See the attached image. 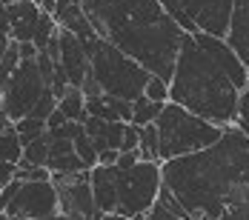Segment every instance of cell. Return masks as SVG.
Returning a JSON list of instances; mask_svg holds the SVG:
<instances>
[{
  "label": "cell",
  "instance_id": "1",
  "mask_svg": "<svg viewBox=\"0 0 249 220\" xmlns=\"http://www.w3.org/2000/svg\"><path fill=\"white\" fill-rule=\"evenodd\" d=\"M100 40L141 63L152 77L172 83L183 46V29L163 12L160 0H80Z\"/></svg>",
  "mask_w": 249,
  "mask_h": 220
},
{
  "label": "cell",
  "instance_id": "2",
  "mask_svg": "<svg viewBox=\"0 0 249 220\" xmlns=\"http://www.w3.org/2000/svg\"><path fill=\"white\" fill-rule=\"evenodd\" d=\"M163 186L178 197L189 220H215L229 189L249 171V137L229 126L215 146L160 163Z\"/></svg>",
  "mask_w": 249,
  "mask_h": 220
},
{
  "label": "cell",
  "instance_id": "3",
  "mask_svg": "<svg viewBox=\"0 0 249 220\" xmlns=\"http://www.w3.org/2000/svg\"><path fill=\"white\" fill-rule=\"evenodd\" d=\"M241 95L244 92L218 69V63L206 51H200L195 37L186 34L169 83V103L221 129H229L238 123Z\"/></svg>",
  "mask_w": 249,
  "mask_h": 220
},
{
  "label": "cell",
  "instance_id": "4",
  "mask_svg": "<svg viewBox=\"0 0 249 220\" xmlns=\"http://www.w3.org/2000/svg\"><path fill=\"white\" fill-rule=\"evenodd\" d=\"M155 126H158V137H160V163L198 154L203 149L215 146L226 132L221 126H215V123L175 106V103L163 106V112H160Z\"/></svg>",
  "mask_w": 249,
  "mask_h": 220
},
{
  "label": "cell",
  "instance_id": "5",
  "mask_svg": "<svg viewBox=\"0 0 249 220\" xmlns=\"http://www.w3.org/2000/svg\"><path fill=\"white\" fill-rule=\"evenodd\" d=\"M86 54H89L92 74H95V80H98L103 95L124 98L129 103L143 98L146 83L152 80V74L141 63H135L132 57H126L124 51H118L115 46H109L106 40H98Z\"/></svg>",
  "mask_w": 249,
  "mask_h": 220
},
{
  "label": "cell",
  "instance_id": "6",
  "mask_svg": "<svg viewBox=\"0 0 249 220\" xmlns=\"http://www.w3.org/2000/svg\"><path fill=\"white\" fill-rule=\"evenodd\" d=\"M163 189V171L160 163H146L141 160L132 169L115 166V195L118 206L115 215L121 218H138V215H149V209L158 200V192Z\"/></svg>",
  "mask_w": 249,
  "mask_h": 220
},
{
  "label": "cell",
  "instance_id": "7",
  "mask_svg": "<svg viewBox=\"0 0 249 220\" xmlns=\"http://www.w3.org/2000/svg\"><path fill=\"white\" fill-rule=\"evenodd\" d=\"M0 215L15 220H49L60 215L57 189L52 180L43 183H23L15 180L0 192Z\"/></svg>",
  "mask_w": 249,
  "mask_h": 220
},
{
  "label": "cell",
  "instance_id": "8",
  "mask_svg": "<svg viewBox=\"0 0 249 220\" xmlns=\"http://www.w3.org/2000/svg\"><path fill=\"white\" fill-rule=\"evenodd\" d=\"M46 89L49 86L43 83L37 60H20L18 72L12 74L9 86L3 89V112H6V118L12 123H20L23 118H29Z\"/></svg>",
  "mask_w": 249,
  "mask_h": 220
},
{
  "label": "cell",
  "instance_id": "9",
  "mask_svg": "<svg viewBox=\"0 0 249 220\" xmlns=\"http://www.w3.org/2000/svg\"><path fill=\"white\" fill-rule=\"evenodd\" d=\"M52 183L57 189L60 215L75 220H100L98 203L92 195V171H77V174H52Z\"/></svg>",
  "mask_w": 249,
  "mask_h": 220
},
{
  "label": "cell",
  "instance_id": "10",
  "mask_svg": "<svg viewBox=\"0 0 249 220\" xmlns=\"http://www.w3.org/2000/svg\"><path fill=\"white\" fill-rule=\"evenodd\" d=\"M180 3L198 32L212 34V37H224V40L229 37L238 0H180Z\"/></svg>",
  "mask_w": 249,
  "mask_h": 220
},
{
  "label": "cell",
  "instance_id": "11",
  "mask_svg": "<svg viewBox=\"0 0 249 220\" xmlns=\"http://www.w3.org/2000/svg\"><path fill=\"white\" fill-rule=\"evenodd\" d=\"M195 37V43L200 46V51H206L215 63H218V69L244 92L249 83V69L244 66V60L238 57V51L229 46V40H224V37H212V34H203V32H198V34H192Z\"/></svg>",
  "mask_w": 249,
  "mask_h": 220
},
{
  "label": "cell",
  "instance_id": "12",
  "mask_svg": "<svg viewBox=\"0 0 249 220\" xmlns=\"http://www.w3.org/2000/svg\"><path fill=\"white\" fill-rule=\"evenodd\" d=\"M57 51H60L57 66L63 69L66 83H69L72 89H83L86 77H89V72H92V63H89L86 46L77 40L75 34H69V32L60 29V34H57Z\"/></svg>",
  "mask_w": 249,
  "mask_h": 220
},
{
  "label": "cell",
  "instance_id": "13",
  "mask_svg": "<svg viewBox=\"0 0 249 220\" xmlns=\"http://www.w3.org/2000/svg\"><path fill=\"white\" fill-rule=\"evenodd\" d=\"M43 9L29 0H9V37L15 43H32Z\"/></svg>",
  "mask_w": 249,
  "mask_h": 220
},
{
  "label": "cell",
  "instance_id": "14",
  "mask_svg": "<svg viewBox=\"0 0 249 220\" xmlns=\"http://www.w3.org/2000/svg\"><path fill=\"white\" fill-rule=\"evenodd\" d=\"M83 129L86 135L92 137V146L95 152H121V143H124V132H126V123L121 120H98V118H86L83 120Z\"/></svg>",
  "mask_w": 249,
  "mask_h": 220
},
{
  "label": "cell",
  "instance_id": "15",
  "mask_svg": "<svg viewBox=\"0 0 249 220\" xmlns=\"http://www.w3.org/2000/svg\"><path fill=\"white\" fill-rule=\"evenodd\" d=\"M49 137H52V135H49ZM46 169H49L52 174H77V171H92V169H86V163L77 157L75 143H72V140H60V137H52Z\"/></svg>",
  "mask_w": 249,
  "mask_h": 220
},
{
  "label": "cell",
  "instance_id": "16",
  "mask_svg": "<svg viewBox=\"0 0 249 220\" xmlns=\"http://www.w3.org/2000/svg\"><path fill=\"white\" fill-rule=\"evenodd\" d=\"M215 220H249V171L229 189Z\"/></svg>",
  "mask_w": 249,
  "mask_h": 220
},
{
  "label": "cell",
  "instance_id": "17",
  "mask_svg": "<svg viewBox=\"0 0 249 220\" xmlns=\"http://www.w3.org/2000/svg\"><path fill=\"white\" fill-rule=\"evenodd\" d=\"M229 46L238 51V57L244 60L249 69V0H238L235 3V17H232V29H229Z\"/></svg>",
  "mask_w": 249,
  "mask_h": 220
},
{
  "label": "cell",
  "instance_id": "18",
  "mask_svg": "<svg viewBox=\"0 0 249 220\" xmlns=\"http://www.w3.org/2000/svg\"><path fill=\"white\" fill-rule=\"evenodd\" d=\"M149 220H189V215L183 212V206L178 203V197L163 186L160 192H158V200H155V206L149 209Z\"/></svg>",
  "mask_w": 249,
  "mask_h": 220
},
{
  "label": "cell",
  "instance_id": "19",
  "mask_svg": "<svg viewBox=\"0 0 249 220\" xmlns=\"http://www.w3.org/2000/svg\"><path fill=\"white\" fill-rule=\"evenodd\" d=\"M57 112H60L66 120L83 123V120H86V98H83V92L69 86V89H66V95L57 100Z\"/></svg>",
  "mask_w": 249,
  "mask_h": 220
},
{
  "label": "cell",
  "instance_id": "20",
  "mask_svg": "<svg viewBox=\"0 0 249 220\" xmlns=\"http://www.w3.org/2000/svg\"><path fill=\"white\" fill-rule=\"evenodd\" d=\"M0 160L3 163H12V166H18L23 160V140H20L15 123L0 135Z\"/></svg>",
  "mask_w": 249,
  "mask_h": 220
},
{
  "label": "cell",
  "instance_id": "21",
  "mask_svg": "<svg viewBox=\"0 0 249 220\" xmlns=\"http://www.w3.org/2000/svg\"><path fill=\"white\" fill-rule=\"evenodd\" d=\"M160 112H163V106L143 95V98H138L135 103H132V126H138V129L152 126V123H158Z\"/></svg>",
  "mask_w": 249,
  "mask_h": 220
},
{
  "label": "cell",
  "instance_id": "22",
  "mask_svg": "<svg viewBox=\"0 0 249 220\" xmlns=\"http://www.w3.org/2000/svg\"><path fill=\"white\" fill-rule=\"evenodd\" d=\"M49 132H43L40 137H35L32 143H26L23 146V163H29V166H43L46 169V160H49Z\"/></svg>",
  "mask_w": 249,
  "mask_h": 220
},
{
  "label": "cell",
  "instance_id": "23",
  "mask_svg": "<svg viewBox=\"0 0 249 220\" xmlns=\"http://www.w3.org/2000/svg\"><path fill=\"white\" fill-rule=\"evenodd\" d=\"M141 160L160 163V137H158V126L155 123L141 129Z\"/></svg>",
  "mask_w": 249,
  "mask_h": 220
},
{
  "label": "cell",
  "instance_id": "24",
  "mask_svg": "<svg viewBox=\"0 0 249 220\" xmlns=\"http://www.w3.org/2000/svg\"><path fill=\"white\" fill-rule=\"evenodd\" d=\"M57 32H60V29H57V23H54V17L43 12L40 23H37V29H35V37H32V43H35V49H37V54L49 49V46H52V40L57 37Z\"/></svg>",
  "mask_w": 249,
  "mask_h": 220
},
{
  "label": "cell",
  "instance_id": "25",
  "mask_svg": "<svg viewBox=\"0 0 249 220\" xmlns=\"http://www.w3.org/2000/svg\"><path fill=\"white\" fill-rule=\"evenodd\" d=\"M18 66H20V43H9V49L3 54V60H0V95H3V89L9 86V80H12V74L18 72Z\"/></svg>",
  "mask_w": 249,
  "mask_h": 220
},
{
  "label": "cell",
  "instance_id": "26",
  "mask_svg": "<svg viewBox=\"0 0 249 220\" xmlns=\"http://www.w3.org/2000/svg\"><path fill=\"white\" fill-rule=\"evenodd\" d=\"M72 143H75L77 157H80V160L86 163V169H95V166H98V152H95V146H92V137L86 135V129H83V132L77 135Z\"/></svg>",
  "mask_w": 249,
  "mask_h": 220
},
{
  "label": "cell",
  "instance_id": "27",
  "mask_svg": "<svg viewBox=\"0 0 249 220\" xmlns=\"http://www.w3.org/2000/svg\"><path fill=\"white\" fill-rule=\"evenodd\" d=\"M86 118H98V120H109V123L121 120V118L112 112V106L106 103L103 95H100V98H89V100H86ZM121 123H124V120H121Z\"/></svg>",
  "mask_w": 249,
  "mask_h": 220
},
{
  "label": "cell",
  "instance_id": "28",
  "mask_svg": "<svg viewBox=\"0 0 249 220\" xmlns=\"http://www.w3.org/2000/svg\"><path fill=\"white\" fill-rule=\"evenodd\" d=\"M15 180H23V183H43V180H52V171L43 169V166H29V163L20 160Z\"/></svg>",
  "mask_w": 249,
  "mask_h": 220
},
{
  "label": "cell",
  "instance_id": "29",
  "mask_svg": "<svg viewBox=\"0 0 249 220\" xmlns=\"http://www.w3.org/2000/svg\"><path fill=\"white\" fill-rule=\"evenodd\" d=\"M54 109H57V98L52 95V89H46V92H43V98L37 100V106L32 109V115H29V118H35V120L49 123V118L54 115Z\"/></svg>",
  "mask_w": 249,
  "mask_h": 220
},
{
  "label": "cell",
  "instance_id": "30",
  "mask_svg": "<svg viewBox=\"0 0 249 220\" xmlns=\"http://www.w3.org/2000/svg\"><path fill=\"white\" fill-rule=\"evenodd\" d=\"M149 100L155 103H160V106H166L169 103V83H163L160 77H152L149 83H146V92H143Z\"/></svg>",
  "mask_w": 249,
  "mask_h": 220
},
{
  "label": "cell",
  "instance_id": "31",
  "mask_svg": "<svg viewBox=\"0 0 249 220\" xmlns=\"http://www.w3.org/2000/svg\"><path fill=\"white\" fill-rule=\"evenodd\" d=\"M235 126L249 137V83H247V89H244V95H241V109H238V123Z\"/></svg>",
  "mask_w": 249,
  "mask_h": 220
},
{
  "label": "cell",
  "instance_id": "32",
  "mask_svg": "<svg viewBox=\"0 0 249 220\" xmlns=\"http://www.w3.org/2000/svg\"><path fill=\"white\" fill-rule=\"evenodd\" d=\"M15 174H18V166H12V163H3V160H0V192H3L9 183H15Z\"/></svg>",
  "mask_w": 249,
  "mask_h": 220
},
{
  "label": "cell",
  "instance_id": "33",
  "mask_svg": "<svg viewBox=\"0 0 249 220\" xmlns=\"http://www.w3.org/2000/svg\"><path fill=\"white\" fill-rule=\"evenodd\" d=\"M138 163H141V152H121V157H118V166L121 169H132Z\"/></svg>",
  "mask_w": 249,
  "mask_h": 220
},
{
  "label": "cell",
  "instance_id": "34",
  "mask_svg": "<svg viewBox=\"0 0 249 220\" xmlns=\"http://www.w3.org/2000/svg\"><path fill=\"white\" fill-rule=\"evenodd\" d=\"M0 32L9 34V0L0 3Z\"/></svg>",
  "mask_w": 249,
  "mask_h": 220
},
{
  "label": "cell",
  "instance_id": "35",
  "mask_svg": "<svg viewBox=\"0 0 249 220\" xmlns=\"http://www.w3.org/2000/svg\"><path fill=\"white\" fill-rule=\"evenodd\" d=\"M20 60H37L35 43H20Z\"/></svg>",
  "mask_w": 249,
  "mask_h": 220
},
{
  "label": "cell",
  "instance_id": "36",
  "mask_svg": "<svg viewBox=\"0 0 249 220\" xmlns=\"http://www.w3.org/2000/svg\"><path fill=\"white\" fill-rule=\"evenodd\" d=\"M9 43H12V37L0 32V60H3V54H6V49H9Z\"/></svg>",
  "mask_w": 249,
  "mask_h": 220
},
{
  "label": "cell",
  "instance_id": "37",
  "mask_svg": "<svg viewBox=\"0 0 249 220\" xmlns=\"http://www.w3.org/2000/svg\"><path fill=\"white\" fill-rule=\"evenodd\" d=\"M9 126H12V120L6 118V112H0V135H3V132H6Z\"/></svg>",
  "mask_w": 249,
  "mask_h": 220
},
{
  "label": "cell",
  "instance_id": "38",
  "mask_svg": "<svg viewBox=\"0 0 249 220\" xmlns=\"http://www.w3.org/2000/svg\"><path fill=\"white\" fill-rule=\"evenodd\" d=\"M100 220H129V218H121V215H103Z\"/></svg>",
  "mask_w": 249,
  "mask_h": 220
},
{
  "label": "cell",
  "instance_id": "39",
  "mask_svg": "<svg viewBox=\"0 0 249 220\" xmlns=\"http://www.w3.org/2000/svg\"><path fill=\"white\" fill-rule=\"evenodd\" d=\"M49 220H75V218H66V215H54V218H49Z\"/></svg>",
  "mask_w": 249,
  "mask_h": 220
},
{
  "label": "cell",
  "instance_id": "40",
  "mask_svg": "<svg viewBox=\"0 0 249 220\" xmlns=\"http://www.w3.org/2000/svg\"><path fill=\"white\" fill-rule=\"evenodd\" d=\"M29 3H35V6H40V9H43V3H46V0H29Z\"/></svg>",
  "mask_w": 249,
  "mask_h": 220
},
{
  "label": "cell",
  "instance_id": "41",
  "mask_svg": "<svg viewBox=\"0 0 249 220\" xmlns=\"http://www.w3.org/2000/svg\"><path fill=\"white\" fill-rule=\"evenodd\" d=\"M0 220H15V218H6V215H0Z\"/></svg>",
  "mask_w": 249,
  "mask_h": 220
},
{
  "label": "cell",
  "instance_id": "42",
  "mask_svg": "<svg viewBox=\"0 0 249 220\" xmlns=\"http://www.w3.org/2000/svg\"><path fill=\"white\" fill-rule=\"evenodd\" d=\"M146 220H149V218H146Z\"/></svg>",
  "mask_w": 249,
  "mask_h": 220
}]
</instances>
